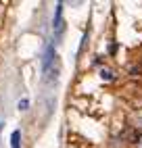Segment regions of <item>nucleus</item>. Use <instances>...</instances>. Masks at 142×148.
I'll return each mask as SVG.
<instances>
[{
    "instance_id": "nucleus-3",
    "label": "nucleus",
    "mask_w": 142,
    "mask_h": 148,
    "mask_svg": "<svg viewBox=\"0 0 142 148\" xmlns=\"http://www.w3.org/2000/svg\"><path fill=\"white\" fill-rule=\"evenodd\" d=\"M100 77H103V79H107V82H109V79H113V73H111L109 69H103V71H100Z\"/></svg>"
},
{
    "instance_id": "nucleus-4",
    "label": "nucleus",
    "mask_w": 142,
    "mask_h": 148,
    "mask_svg": "<svg viewBox=\"0 0 142 148\" xmlns=\"http://www.w3.org/2000/svg\"><path fill=\"white\" fill-rule=\"evenodd\" d=\"M27 106H29V100H27V98L19 100V111H27Z\"/></svg>"
},
{
    "instance_id": "nucleus-2",
    "label": "nucleus",
    "mask_w": 142,
    "mask_h": 148,
    "mask_svg": "<svg viewBox=\"0 0 142 148\" xmlns=\"http://www.w3.org/2000/svg\"><path fill=\"white\" fill-rule=\"evenodd\" d=\"M19 146H21V132L15 130L11 134V148H19Z\"/></svg>"
},
{
    "instance_id": "nucleus-1",
    "label": "nucleus",
    "mask_w": 142,
    "mask_h": 148,
    "mask_svg": "<svg viewBox=\"0 0 142 148\" xmlns=\"http://www.w3.org/2000/svg\"><path fill=\"white\" fill-rule=\"evenodd\" d=\"M61 32H63V4H57V11H54V34L57 38L61 36Z\"/></svg>"
},
{
    "instance_id": "nucleus-5",
    "label": "nucleus",
    "mask_w": 142,
    "mask_h": 148,
    "mask_svg": "<svg viewBox=\"0 0 142 148\" xmlns=\"http://www.w3.org/2000/svg\"><path fill=\"white\" fill-rule=\"evenodd\" d=\"M138 148H142V138H140V142H138Z\"/></svg>"
}]
</instances>
